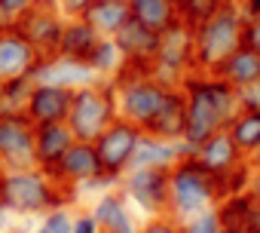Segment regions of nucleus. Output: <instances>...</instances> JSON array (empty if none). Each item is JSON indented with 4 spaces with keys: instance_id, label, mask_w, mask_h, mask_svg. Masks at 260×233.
<instances>
[{
    "instance_id": "nucleus-16",
    "label": "nucleus",
    "mask_w": 260,
    "mask_h": 233,
    "mask_svg": "<svg viewBox=\"0 0 260 233\" xmlns=\"http://www.w3.org/2000/svg\"><path fill=\"white\" fill-rule=\"evenodd\" d=\"M98 43H101L98 31L86 19H77V22H71V25L61 28L58 52H61V59H71V62H89Z\"/></svg>"
},
{
    "instance_id": "nucleus-7",
    "label": "nucleus",
    "mask_w": 260,
    "mask_h": 233,
    "mask_svg": "<svg viewBox=\"0 0 260 233\" xmlns=\"http://www.w3.org/2000/svg\"><path fill=\"white\" fill-rule=\"evenodd\" d=\"M138 129L128 123H110L98 138H95V151L98 160L104 166V175H119L128 163L135 160V148H138Z\"/></svg>"
},
{
    "instance_id": "nucleus-26",
    "label": "nucleus",
    "mask_w": 260,
    "mask_h": 233,
    "mask_svg": "<svg viewBox=\"0 0 260 233\" xmlns=\"http://www.w3.org/2000/svg\"><path fill=\"white\" fill-rule=\"evenodd\" d=\"M135 160L138 166H156L162 169L169 163V154L159 141H150V138H138V148H135Z\"/></svg>"
},
{
    "instance_id": "nucleus-3",
    "label": "nucleus",
    "mask_w": 260,
    "mask_h": 233,
    "mask_svg": "<svg viewBox=\"0 0 260 233\" xmlns=\"http://www.w3.org/2000/svg\"><path fill=\"white\" fill-rule=\"evenodd\" d=\"M68 123L77 141H95L113 123V101L98 89H80L71 98Z\"/></svg>"
},
{
    "instance_id": "nucleus-33",
    "label": "nucleus",
    "mask_w": 260,
    "mask_h": 233,
    "mask_svg": "<svg viewBox=\"0 0 260 233\" xmlns=\"http://www.w3.org/2000/svg\"><path fill=\"white\" fill-rule=\"evenodd\" d=\"M71 233H98V218L95 215H83L80 221L71 224Z\"/></svg>"
},
{
    "instance_id": "nucleus-2",
    "label": "nucleus",
    "mask_w": 260,
    "mask_h": 233,
    "mask_svg": "<svg viewBox=\"0 0 260 233\" xmlns=\"http://www.w3.org/2000/svg\"><path fill=\"white\" fill-rule=\"evenodd\" d=\"M242 31H245V19L233 4H223L208 22L196 25V46H193L196 62L208 71H217L242 46Z\"/></svg>"
},
{
    "instance_id": "nucleus-17",
    "label": "nucleus",
    "mask_w": 260,
    "mask_h": 233,
    "mask_svg": "<svg viewBox=\"0 0 260 233\" xmlns=\"http://www.w3.org/2000/svg\"><path fill=\"white\" fill-rule=\"evenodd\" d=\"M184 126H187V101L181 95L169 92L162 107L153 113V120L147 123V129H150L153 138H181Z\"/></svg>"
},
{
    "instance_id": "nucleus-37",
    "label": "nucleus",
    "mask_w": 260,
    "mask_h": 233,
    "mask_svg": "<svg viewBox=\"0 0 260 233\" xmlns=\"http://www.w3.org/2000/svg\"><path fill=\"white\" fill-rule=\"evenodd\" d=\"M172 4H175V7H178V10H181V7H184V4H187V0H172Z\"/></svg>"
},
{
    "instance_id": "nucleus-4",
    "label": "nucleus",
    "mask_w": 260,
    "mask_h": 233,
    "mask_svg": "<svg viewBox=\"0 0 260 233\" xmlns=\"http://www.w3.org/2000/svg\"><path fill=\"white\" fill-rule=\"evenodd\" d=\"M0 202L13 212H40L46 206L55 202L52 187L46 184L43 175L37 172H10V175H0Z\"/></svg>"
},
{
    "instance_id": "nucleus-10",
    "label": "nucleus",
    "mask_w": 260,
    "mask_h": 233,
    "mask_svg": "<svg viewBox=\"0 0 260 233\" xmlns=\"http://www.w3.org/2000/svg\"><path fill=\"white\" fill-rule=\"evenodd\" d=\"M166 89L162 86H156V83H150V80H135V83H128L125 89H122V110H125V116L132 123H138V126H147L150 120H153V113L162 107V101H166Z\"/></svg>"
},
{
    "instance_id": "nucleus-39",
    "label": "nucleus",
    "mask_w": 260,
    "mask_h": 233,
    "mask_svg": "<svg viewBox=\"0 0 260 233\" xmlns=\"http://www.w3.org/2000/svg\"><path fill=\"white\" fill-rule=\"evenodd\" d=\"M223 4H233V7H236V0H223Z\"/></svg>"
},
{
    "instance_id": "nucleus-15",
    "label": "nucleus",
    "mask_w": 260,
    "mask_h": 233,
    "mask_svg": "<svg viewBox=\"0 0 260 233\" xmlns=\"http://www.w3.org/2000/svg\"><path fill=\"white\" fill-rule=\"evenodd\" d=\"M113 43H116V49H119L122 55H128V59H153V55H156L159 34L150 31V28H144V25L132 16V19H128V22L113 34Z\"/></svg>"
},
{
    "instance_id": "nucleus-1",
    "label": "nucleus",
    "mask_w": 260,
    "mask_h": 233,
    "mask_svg": "<svg viewBox=\"0 0 260 233\" xmlns=\"http://www.w3.org/2000/svg\"><path fill=\"white\" fill-rule=\"evenodd\" d=\"M187 126L184 135L190 144H202L214 132H220L223 123H230L233 107H236V92L226 80L220 83H190L187 86Z\"/></svg>"
},
{
    "instance_id": "nucleus-21",
    "label": "nucleus",
    "mask_w": 260,
    "mask_h": 233,
    "mask_svg": "<svg viewBox=\"0 0 260 233\" xmlns=\"http://www.w3.org/2000/svg\"><path fill=\"white\" fill-rule=\"evenodd\" d=\"M217 74L230 83V86H248L254 80H260V52H254L251 46H239L220 68Z\"/></svg>"
},
{
    "instance_id": "nucleus-14",
    "label": "nucleus",
    "mask_w": 260,
    "mask_h": 233,
    "mask_svg": "<svg viewBox=\"0 0 260 233\" xmlns=\"http://www.w3.org/2000/svg\"><path fill=\"white\" fill-rule=\"evenodd\" d=\"M239 154H242V151L236 148V141H233L230 132H214L211 138H205V141L199 144V157H196V163H199L202 169H208L211 175L223 178V175L233 172Z\"/></svg>"
},
{
    "instance_id": "nucleus-11",
    "label": "nucleus",
    "mask_w": 260,
    "mask_h": 233,
    "mask_svg": "<svg viewBox=\"0 0 260 233\" xmlns=\"http://www.w3.org/2000/svg\"><path fill=\"white\" fill-rule=\"evenodd\" d=\"M193 46H196V28L178 16L166 31H159V43H156L153 59H159L166 68H184L193 55Z\"/></svg>"
},
{
    "instance_id": "nucleus-30",
    "label": "nucleus",
    "mask_w": 260,
    "mask_h": 233,
    "mask_svg": "<svg viewBox=\"0 0 260 233\" xmlns=\"http://www.w3.org/2000/svg\"><path fill=\"white\" fill-rule=\"evenodd\" d=\"M40 233H71V218L64 212H55L46 218V224L40 227Z\"/></svg>"
},
{
    "instance_id": "nucleus-31",
    "label": "nucleus",
    "mask_w": 260,
    "mask_h": 233,
    "mask_svg": "<svg viewBox=\"0 0 260 233\" xmlns=\"http://www.w3.org/2000/svg\"><path fill=\"white\" fill-rule=\"evenodd\" d=\"M92 4H95V0H58V7H61L64 13L77 16V19H80V16H83V13H86Z\"/></svg>"
},
{
    "instance_id": "nucleus-35",
    "label": "nucleus",
    "mask_w": 260,
    "mask_h": 233,
    "mask_svg": "<svg viewBox=\"0 0 260 233\" xmlns=\"http://www.w3.org/2000/svg\"><path fill=\"white\" fill-rule=\"evenodd\" d=\"M147 233H181L178 227H172V224H166V221H156V224H150L147 227Z\"/></svg>"
},
{
    "instance_id": "nucleus-5",
    "label": "nucleus",
    "mask_w": 260,
    "mask_h": 233,
    "mask_svg": "<svg viewBox=\"0 0 260 233\" xmlns=\"http://www.w3.org/2000/svg\"><path fill=\"white\" fill-rule=\"evenodd\" d=\"M0 160L16 169L37 163V129L28 116H0Z\"/></svg>"
},
{
    "instance_id": "nucleus-27",
    "label": "nucleus",
    "mask_w": 260,
    "mask_h": 233,
    "mask_svg": "<svg viewBox=\"0 0 260 233\" xmlns=\"http://www.w3.org/2000/svg\"><path fill=\"white\" fill-rule=\"evenodd\" d=\"M187 233H220V215H217V212L199 215V218L187 227Z\"/></svg>"
},
{
    "instance_id": "nucleus-12",
    "label": "nucleus",
    "mask_w": 260,
    "mask_h": 233,
    "mask_svg": "<svg viewBox=\"0 0 260 233\" xmlns=\"http://www.w3.org/2000/svg\"><path fill=\"white\" fill-rule=\"evenodd\" d=\"M74 92L64 86H37L28 92V120L34 126L40 123H61L71 110Z\"/></svg>"
},
{
    "instance_id": "nucleus-23",
    "label": "nucleus",
    "mask_w": 260,
    "mask_h": 233,
    "mask_svg": "<svg viewBox=\"0 0 260 233\" xmlns=\"http://www.w3.org/2000/svg\"><path fill=\"white\" fill-rule=\"evenodd\" d=\"M95 218H98V224H104V230H107V233H135L132 218H128V212H125L122 199H116V196L101 199V206H98Z\"/></svg>"
},
{
    "instance_id": "nucleus-18",
    "label": "nucleus",
    "mask_w": 260,
    "mask_h": 233,
    "mask_svg": "<svg viewBox=\"0 0 260 233\" xmlns=\"http://www.w3.org/2000/svg\"><path fill=\"white\" fill-rule=\"evenodd\" d=\"M80 19H86L98 34H116L132 19V4L128 0H95Z\"/></svg>"
},
{
    "instance_id": "nucleus-24",
    "label": "nucleus",
    "mask_w": 260,
    "mask_h": 233,
    "mask_svg": "<svg viewBox=\"0 0 260 233\" xmlns=\"http://www.w3.org/2000/svg\"><path fill=\"white\" fill-rule=\"evenodd\" d=\"M233 141L239 151H257L260 148V110H248L245 116L233 120V129H230Z\"/></svg>"
},
{
    "instance_id": "nucleus-19",
    "label": "nucleus",
    "mask_w": 260,
    "mask_h": 233,
    "mask_svg": "<svg viewBox=\"0 0 260 233\" xmlns=\"http://www.w3.org/2000/svg\"><path fill=\"white\" fill-rule=\"evenodd\" d=\"M128 190L144 209H159L166 202V172L156 166H141L128 178Z\"/></svg>"
},
{
    "instance_id": "nucleus-9",
    "label": "nucleus",
    "mask_w": 260,
    "mask_h": 233,
    "mask_svg": "<svg viewBox=\"0 0 260 233\" xmlns=\"http://www.w3.org/2000/svg\"><path fill=\"white\" fill-rule=\"evenodd\" d=\"M37 65V46L28 43L16 28L0 31V83L31 77Z\"/></svg>"
},
{
    "instance_id": "nucleus-20",
    "label": "nucleus",
    "mask_w": 260,
    "mask_h": 233,
    "mask_svg": "<svg viewBox=\"0 0 260 233\" xmlns=\"http://www.w3.org/2000/svg\"><path fill=\"white\" fill-rule=\"evenodd\" d=\"M74 132L71 126H61V123H40L37 126V160L43 166H55L61 160V154L74 144Z\"/></svg>"
},
{
    "instance_id": "nucleus-13",
    "label": "nucleus",
    "mask_w": 260,
    "mask_h": 233,
    "mask_svg": "<svg viewBox=\"0 0 260 233\" xmlns=\"http://www.w3.org/2000/svg\"><path fill=\"white\" fill-rule=\"evenodd\" d=\"M55 172L68 181H92V178L104 175V166H101L92 141H74L55 163Z\"/></svg>"
},
{
    "instance_id": "nucleus-8",
    "label": "nucleus",
    "mask_w": 260,
    "mask_h": 233,
    "mask_svg": "<svg viewBox=\"0 0 260 233\" xmlns=\"http://www.w3.org/2000/svg\"><path fill=\"white\" fill-rule=\"evenodd\" d=\"M61 22H58V13L49 0H37L31 10H25L19 19H16V31L34 43L37 49H52L58 46V37H61Z\"/></svg>"
},
{
    "instance_id": "nucleus-28",
    "label": "nucleus",
    "mask_w": 260,
    "mask_h": 233,
    "mask_svg": "<svg viewBox=\"0 0 260 233\" xmlns=\"http://www.w3.org/2000/svg\"><path fill=\"white\" fill-rule=\"evenodd\" d=\"M242 43L251 46L254 52H260V13L245 19V31H242Z\"/></svg>"
},
{
    "instance_id": "nucleus-34",
    "label": "nucleus",
    "mask_w": 260,
    "mask_h": 233,
    "mask_svg": "<svg viewBox=\"0 0 260 233\" xmlns=\"http://www.w3.org/2000/svg\"><path fill=\"white\" fill-rule=\"evenodd\" d=\"M245 233H260V202H251V218H248V230Z\"/></svg>"
},
{
    "instance_id": "nucleus-25",
    "label": "nucleus",
    "mask_w": 260,
    "mask_h": 233,
    "mask_svg": "<svg viewBox=\"0 0 260 233\" xmlns=\"http://www.w3.org/2000/svg\"><path fill=\"white\" fill-rule=\"evenodd\" d=\"M220 7H223V0H187V4L178 10V16L196 28V25L208 22V19H211V16L220 10Z\"/></svg>"
},
{
    "instance_id": "nucleus-6",
    "label": "nucleus",
    "mask_w": 260,
    "mask_h": 233,
    "mask_svg": "<svg viewBox=\"0 0 260 233\" xmlns=\"http://www.w3.org/2000/svg\"><path fill=\"white\" fill-rule=\"evenodd\" d=\"M220 178L211 175L208 169H202L196 160L187 163V166H178V172L172 175L169 187H172V199H175V209L178 212H196L202 209L211 196H214V184Z\"/></svg>"
},
{
    "instance_id": "nucleus-32",
    "label": "nucleus",
    "mask_w": 260,
    "mask_h": 233,
    "mask_svg": "<svg viewBox=\"0 0 260 233\" xmlns=\"http://www.w3.org/2000/svg\"><path fill=\"white\" fill-rule=\"evenodd\" d=\"M34 4H37V0H0V7H4L10 16H16V19H19L25 10H31Z\"/></svg>"
},
{
    "instance_id": "nucleus-29",
    "label": "nucleus",
    "mask_w": 260,
    "mask_h": 233,
    "mask_svg": "<svg viewBox=\"0 0 260 233\" xmlns=\"http://www.w3.org/2000/svg\"><path fill=\"white\" fill-rule=\"evenodd\" d=\"M239 98L248 110H260V80H254L248 86H239Z\"/></svg>"
},
{
    "instance_id": "nucleus-40",
    "label": "nucleus",
    "mask_w": 260,
    "mask_h": 233,
    "mask_svg": "<svg viewBox=\"0 0 260 233\" xmlns=\"http://www.w3.org/2000/svg\"><path fill=\"white\" fill-rule=\"evenodd\" d=\"M128 4H138V0H128Z\"/></svg>"
},
{
    "instance_id": "nucleus-22",
    "label": "nucleus",
    "mask_w": 260,
    "mask_h": 233,
    "mask_svg": "<svg viewBox=\"0 0 260 233\" xmlns=\"http://www.w3.org/2000/svg\"><path fill=\"white\" fill-rule=\"evenodd\" d=\"M132 16L150 28V31H166L175 19H178V7L172 4V0H138V4H132Z\"/></svg>"
},
{
    "instance_id": "nucleus-36",
    "label": "nucleus",
    "mask_w": 260,
    "mask_h": 233,
    "mask_svg": "<svg viewBox=\"0 0 260 233\" xmlns=\"http://www.w3.org/2000/svg\"><path fill=\"white\" fill-rule=\"evenodd\" d=\"M10 28H16V16H10L4 7H0V31H10Z\"/></svg>"
},
{
    "instance_id": "nucleus-38",
    "label": "nucleus",
    "mask_w": 260,
    "mask_h": 233,
    "mask_svg": "<svg viewBox=\"0 0 260 233\" xmlns=\"http://www.w3.org/2000/svg\"><path fill=\"white\" fill-rule=\"evenodd\" d=\"M220 233H239V230H226V227H223V230H220Z\"/></svg>"
}]
</instances>
